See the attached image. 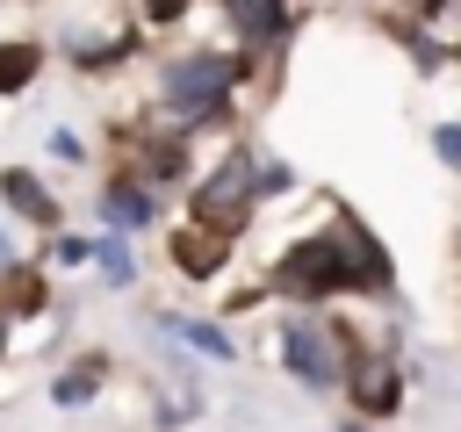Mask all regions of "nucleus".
Listing matches in <instances>:
<instances>
[{
	"label": "nucleus",
	"mask_w": 461,
	"mask_h": 432,
	"mask_svg": "<svg viewBox=\"0 0 461 432\" xmlns=\"http://www.w3.org/2000/svg\"><path fill=\"white\" fill-rule=\"evenodd\" d=\"M230 79H238V58L194 50V58H180V65H166L158 94H166V108H180V115H216L223 94H230Z\"/></svg>",
	"instance_id": "nucleus-2"
},
{
	"label": "nucleus",
	"mask_w": 461,
	"mask_h": 432,
	"mask_svg": "<svg viewBox=\"0 0 461 432\" xmlns=\"http://www.w3.org/2000/svg\"><path fill=\"white\" fill-rule=\"evenodd\" d=\"M0 266H7V230H0Z\"/></svg>",
	"instance_id": "nucleus-16"
},
{
	"label": "nucleus",
	"mask_w": 461,
	"mask_h": 432,
	"mask_svg": "<svg viewBox=\"0 0 461 432\" xmlns=\"http://www.w3.org/2000/svg\"><path fill=\"white\" fill-rule=\"evenodd\" d=\"M353 396H360V410H389L396 403V367L389 360H360L353 367Z\"/></svg>",
	"instance_id": "nucleus-6"
},
{
	"label": "nucleus",
	"mask_w": 461,
	"mask_h": 432,
	"mask_svg": "<svg viewBox=\"0 0 461 432\" xmlns=\"http://www.w3.org/2000/svg\"><path fill=\"white\" fill-rule=\"evenodd\" d=\"M439 158H454V166H461V130H439Z\"/></svg>",
	"instance_id": "nucleus-14"
},
{
	"label": "nucleus",
	"mask_w": 461,
	"mask_h": 432,
	"mask_svg": "<svg viewBox=\"0 0 461 432\" xmlns=\"http://www.w3.org/2000/svg\"><path fill=\"white\" fill-rule=\"evenodd\" d=\"M0 194H7V209H22L29 223H58V202H50V187H43V180H29L22 166H7V173H0Z\"/></svg>",
	"instance_id": "nucleus-5"
},
{
	"label": "nucleus",
	"mask_w": 461,
	"mask_h": 432,
	"mask_svg": "<svg viewBox=\"0 0 461 432\" xmlns=\"http://www.w3.org/2000/svg\"><path fill=\"white\" fill-rule=\"evenodd\" d=\"M281 360L295 367V382H310V389H324V382H339V367H346V346H339V331L331 324H288L281 331Z\"/></svg>",
	"instance_id": "nucleus-4"
},
{
	"label": "nucleus",
	"mask_w": 461,
	"mask_h": 432,
	"mask_svg": "<svg viewBox=\"0 0 461 432\" xmlns=\"http://www.w3.org/2000/svg\"><path fill=\"white\" fill-rule=\"evenodd\" d=\"M36 79V43H0V94Z\"/></svg>",
	"instance_id": "nucleus-8"
},
{
	"label": "nucleus",
	"mask_w": 461,
	"mask_h": 432,
	"mask_svg": "<svg viewBox=\"0 0 461 432\" xmlns=\"http://www.w3.org/2000/svg\"><path fill=\"white\" fill-rule=\"evenodd\" d=\"M86 259H94V266H101V274H108L115 288H122V281L137 274V266H130V252H122V238H94V245H86Z\"/></svg>",
	"instance_id": "nucleus-10"
},
{
	"label": "nucleus",
	"mask_w": 461,
	"mask_h": 432,
	"mask_svg": "<svg viewBox=\"0 0 461 432\" xmlns=\"http://www.w3.org/2000/svg\"><path fill=\"white\" fill-rule=\"evenodd\" d=\"M101 209H108V223H122V230L151 223V194H144V187H130V180H122V187H108V194H101Z\"/></svg>",
	"instance_id": "nucleus-7"
},
{
	"label": "nucleus",
	"mask_w": 461,
	"mask_h": 432,
	"mask_svg": "<svg viewBox=\"0 0 461 432\" xmlns=\"http://www.w3.org/2000/svg\"><path fill=\"white\" fill-rule=\"evenodd\" d=\"M180 266H187V274H216V238L187 230V238H180Z\"/></svg>",
	"instance_id": "nucleus-12"
},
{
	"label": "nucleus",
	"mask_w": 461,
	"mask_h": 432,
	"mask_svg": "<svg viewBox=\"0 0 461 432\" xmlns=\"http://www.w3.org/2000/svg\"><path fill=\"white\" fill-rule=\"evenodd\" d=\"M245 216H252V158L230 151V158L202 180V194H194V223H209V238H223V230H238Z\"/></svg>",
	"instance_id": "nucleus-3"
},
{
	"label": "nucleus",
	"mask_w": 461,
	"mask_h": 432,
	"mask_svg": "<svg viewBox=\"0 0 461 432\" xmlns=\"http://www.w3.org/2000/svg\"><path fill=\"white\" fill-rule=\"evenodd\" d=\"M50 151H58V158H86V144H79L72 130H50Z\"/></svg>",
	"instance_id": "nucleus-13"
},
{
	"label": "nucleus",
	"mask_w": 461,
	"mask_h": 432,
	"mask_svg": "<svg viewBox=\"0 0 461 432\" xmlns=\"http://www.w3.org/2000/svg\"><path fill=\"white\" fill-rule=\"evenodd\" d=\"M94 367H101V360H79L72 374H58V389H50V396H58V403H86V396L101 389V374H94Z\"/></svg>",
	"instance_id": "nucleus-11"
},
{
	"label": "nucleus",
	"mask_w": 461,
	"mask_h": 432,
	"mask_svg": "<svg viewBox=\"0 0 461 432\" xmlns=\"http://www.w3.org/2000/svg\"><path fill=\"white\" fill-rule=\"evenodd\" d=\"M144 7H151V22H173L180 14V0H144Z\"/></svg>",
	"instance_id": "nucleus-15"
},
{
	"label": "nucleus",
	"mask_w": 461,
	"mask_h": 432,
	"mask_svg": "<svg viewBox=\"0 0 461 432\" xmlns=\"http://www.w3.org/2000/svg\"><path fill=\"white\" fill-rule=\"evenodd\" d=\"M274 281H281L288 295L317 302V295H339V288H389V259H382V245H375L367 230L339 223V238H310V245H295V252L281 259Z\"/></svg>",
	"instance_id": "nucleus-1"
},
{
	"label": "nucleus",
	"mask_w": 461,
	"mask_h": 432,
	"mask_svg": "<svg viewBox=\"0 0 461 432\" xmlns=\"http://www.w3.org/2000/svg\"><path fill=\"white\" fill-rule=\"evenodd\" d=\"M166 331H180L194 353H209V360H230V338L216 331V324H187V317H166Z\"/></svg>",
	"instance_id": "nucleus-9"
}]
</instances>
